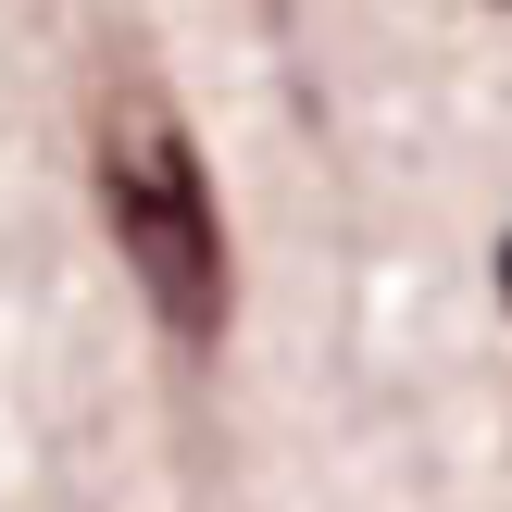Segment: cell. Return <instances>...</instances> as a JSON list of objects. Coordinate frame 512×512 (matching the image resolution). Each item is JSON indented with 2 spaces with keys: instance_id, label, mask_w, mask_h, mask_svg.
I'll use <instances>...</instances> for the list:
<instances>
[{
  "instance_id": "6da1fadb",
  "label": "cell",
  "mask_w": 512,
  "mask_h": 512,
  "mask_svg": "<svg viewBox=\"0 0 512 512\" xmlns=\"http://www.w3.org/2000/svg\"><path fill=\"white\" fill-rule=\"evenodd\" d=\"M88 188H100V225H113L150 325H163L175 350H213L225 313H238L225 200H213V163H200L188 113L163 100V75H150L138 50H113L100 88H88Z\"/></svg>"
},
{
  "instance_id": "7a4b0ae2",
  "label": "cell",
  "mask_w": 512,
  "mask_h": 512,
  "mask_svg": "<svg viewBox=\"0 0 512 512\" xmlns=\"http://www.w3.org/2000/svg\"><path fill=\"white\" fill-rule=\"evenodd\" d=\"M500 300H512V238H500Z\"/></svg>"
}]
</instances>
